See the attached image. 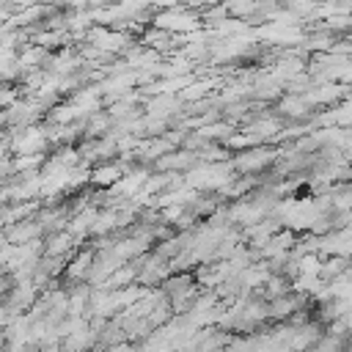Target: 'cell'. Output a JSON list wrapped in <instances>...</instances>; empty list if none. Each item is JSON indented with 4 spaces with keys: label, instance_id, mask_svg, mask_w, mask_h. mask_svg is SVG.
<instances>
[{
    "label": "cell",
    "instance_id": "obj_2",
    "mask_svg": "<svg viewBox=\"0 0 352 352\" xmlns=\"http://www.w3.org/2000/svg\"><path fill=\"white\" fill-rule=\"evenodd\" d=\"M116 179V170L113 168H102V170H96V182H113Z\"/></svg>",
    "mask_w": 352,
    "mask_h": 352
},
{
    "label": "cell",
    "instance_id": "obj_1",
    "mask_svg": "<svg viewBox=\"0 0 352 352\" xmlns=\"http://www.w3.org/2000/svg\"><path fill=\"white\" fill-rule=\"evenodd\" d=\"M16 96H19V94H16V91H14L8 82H0V110H3V107H8V104L16 99Z\"/></svg>",
    "mask_w": 352,
    "mask_h": 352
}]
</instances>
